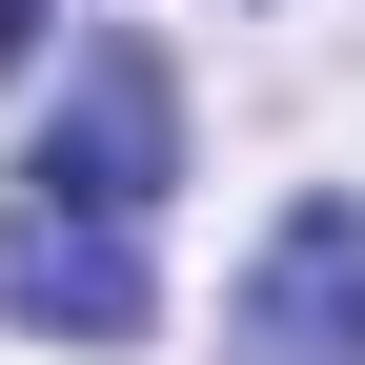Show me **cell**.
<instances>
[{"instance_id":"cell-3","label":"cell","mask_w":365,"mask_h":365,"mask_svg":"<svg viewBox=\"0 0 365 365\" xmlns=\"http://www.w3.org/2000/svg\"><path fill=\"white\" fill-rule=\"evenodd\" d=\"M41 21H61V0H0V61H21V41H41Z\"/></svg>"},{"instance_id":"cell-2","label":"cell","mask_w":365,"mask_h":365,"mask_svg":"<svg viewBox=\"0 0 365 365\" xmlns=\"http://www.w3.org/2000/svg\"><path fill=\"white\" fill-rule=\"evenodd\" d=\"M223 365H365V203H284L223 304Z\"/></svg>"},{"instance_id":"cell-1","label":"cell","mask_w":365,"mask_h":365,"mask_svg":"<svg viewBox=\"0 0 365 365\" xmlns=\"http://www.w3.org/2000/svg\"><path fill=\"white\" fill-rule=\"evenodd\" d=\"M163 163H182L163 61H143V41H81L61 122H41L21 182H0V284H21V325L143 345V304H163Z\"/></svg>"}]
</instances>
